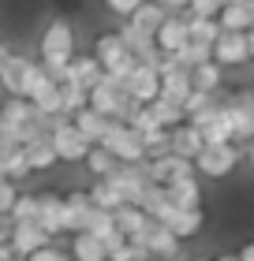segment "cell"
<instances>
[{
    "instance_id": "obj_1",
    "label": "cell",
    "mask_w": 254,
    "mask_h": 261,
    "mask_svg": "<svg viewBox=\"0 0 254 261\" xmlns=\"http://www.w3.org/2000/svg\"><path fill=\"white\" fill-rule=\"evenodd\" d=\"M38 53H41V67L49 71L53 82H64L67 79V64L75 56V30H71L67 19H53L45 27L41 41H38Z\"/></svg>"
},
{
    "instance_id": "obj_2",
    "label": "cell",
    "mask_w": 254,
    "mask_h": 261,
    "mask_svg": "<svg viewBox=\"0 0 254 261\" xmlns=\"http://www.w3.org/2000/svg\"><path fill=\"white\" fill-rule=\"evenodd\" d=\"M239 161H243V146L239 142H210L195 157V168L202 179H228L239 168Z\"/></svg>"
},
{
    "instance_id": "obj_3",
    "label": "cell",
    "mask_w": 254,
    "mask_h": 261,
    "mask_svg": "<svg viewBox=\"0 0 254 261\" xmlns=\"http://www.w3.org/2000/svg\"><path fill=\"white\" fill-rule=\"evenodd\" d=\"M94 56L101 60V67H105V75H112L116 82H124L131 71H135V53L127 49V41L120 38V30H108V34H101L98 41H94Z\"/></svg>"
},
{
    "instance_id": "obj_4",
    "label": "cell",
    "mask_w": 254,
    "mask_h": 261,
    "mask_svg": "<svg viewBox=\"0 0 254 261\" xmlns=\"http://www.w3.org/2000/svg\"><path fill=\"white\" fill-rule=\"evenodd\" d=\"M224 112H228V123H232V135L239 146L254 142V90H232L221 97Z\"/></svg>"
},
{
    "instance_id": "obj_5",
    "label": "cell",
    "mask_w": 254,
    "mask_h": 261,
    "mask_svg": "<svg viewBox=\"0 0 254 261\" xmlns=\"http://www.w3.org/2000/svg\"><path fill=\"white\" fill-rule=\"evenodd\" d=\"M101 146L112 149L120 164H138V161H146V153H142V130H135V127L124 123V120H112V123H108Z\"/></svg>"
},
{
    "instance_id": "obj_6",
    "label": "cell",
    "mask_w": 254,
    "mask_h": 261,
    "mask_svg": "<svg viewBox=\"0 0 254 261\" xmlns=\"http://www.w3.org/2000/svg\"><path fill=\"white\" fill-rule=\"evenodd\" d=\"M49 138H53V146H56V157L67 161V164H82V161H86V153H90V146H94V142L75 127L71 116H60Z\"/></svg>"
},
{
    "instance_id": "obj_7",
    "label": "cell",
    "mask_w": 254,
    "mask_h": 261,
    "mask_svg": "<svg viewBox=\"0 0 254 261\" xmlns=\"http://www.w3.org/2000/svg\"><path fill=\"white\" fill-rule=\"evenodd\" d=\"M135 239H142V243L150 246L153 257H165V261H179V250H183V239H179L168 224H161V220H150Z\"/></svg>"
},
{
    "instance_id": "obj_8",
    "label": "cell",
    "mask_w": 254,
    "mask_h": 261,
    "mask_svg": "<svg viewBox=\"0 0 254 261\" xmlns=\"http://www.w3.org/2000/svg\"><path fill=\"white\" fill-rule=\"evenodd\" d=\"M191 123H195V127L202 130L205 146H210V142H236V135H232V123H228V112H224L221 97H217V101L210 105V109H202L198 116H191Z\"/></svg>"
},
{
    "instance_id": "obj_9",
    "label": "cell",
    "mask_w": 254,
    "mask_h": 261,
    "mask_svg": "<svg viewBox=\"0 0 254 261\" xmlns=\"http://www.w3.org/2000/svg\"><path fill=\"white\" fill-rule=\"evenodd\" d=\"M213 60L221 67H243V64H250L247 30H221V38L213 41Z\"/></svg>"
},
{
    "instance_id": "obj_10",
    "label": "cell",
    "mask_w": 254,
    "mask_h": 261,
    "mask_svg": "<svg viewBox=\"0 0 254 261\" xmlns=\"http://www.w3.org/2000/svg\"><path fill=\"white\" fill-rule=\"evenodd\" d=\"M120 86H124L138 105H150V101L161 97V71L150 67V64H135V71H131Z\"/></svg>"
},
{
    "instance_id": "obj_11",
    "label": "cell",
    "mask_w": 254,
    "mask_h": 261,
    "mask_svg": "<svg viewBox=\"0 0 254 261\" xmlns=\"http://www.w3.org/2000/svg\"><path fill=\"white\" fill-rule=\"evenodd\" d=\"M108 179H112V187L124 194V201H135V205L142 201V191L150 187L146 172H142V161H138V164H120V168L108 175Z\"/></svg>"
},
{
    "instance_id": "obj_12",
    "label": "cell",
    "mask_w": 254,
    "mask_h": 261,
    "mask_svg": "<svg viewBox=\"0 0 254 261\" xmlns=\"http://www.w3.org/2000/svg\"><path fill=\"white\" fill-rule=\"evenodd\" d=\"M157 45H161L165 53H179L183 45L191 41V30H187V11H168V19L157 27Z\"/></svg>"
},
{
    "instance_id": "obj_13",
    "label": "cell",
    "mask_w": 254,
    "mask_h": 261,
    "mask_svg": "<svg viewBox=\"0 0 254 261\" xmlns=\"http://www.w3.org/2000/svg\"><path fill=\"white\" fill-rule=\"evenodd\" d=\"M94 201H90V194L86 191H71L67 198H64V231L67 235H75V231H86V224H90V217H94Z\"/></svg>"
},
{
    "instance_id": "obj_14",
    "label": "cell",
    "mask_w": 254,
    "mask_h": 261,
    "mask_svg": "<svg viewBox=\"0 0 254 261\" xmlns=\"http://www.w3.org/2000/svg\"><path fill=\"white\" fill-rule=\"evenodd\" d=\"M56 243L49 231L41 228V220H15V235H11V246L19 250V257H27L34 250H41V246Z\"/></svg>"
},
{
    "instance_id": "obj_15",
    "label": "cell",
    "mask_w": 254,
    "mask_h": 261,
    "mask_svg": "<svg viewBox=\"0 0 254 261\" xmlns=\"http://www.w3.org/2000/svg\"><path fill=\"white\" fill-rule=\"evenodd\" d=\"M191 90H195V82H191V71H187V67H176V64L165 56V67H161V97L183 105Z\"/></svg>"
},
{
    "instance_id": "obj_16",
    "label": "cell",
    "mask_w": 254,
    "mask_h": 261,
    "mask_svg": "<svg viewBox=\"0 0 254 261\" xmlns=\"http://www.w3.org/2000/svg\"><path fill=\"white\" fill-rule=\"evenodd\" d=\"M30 71H34V60H27V56H15V53H8L4 67H0V82H4V90L11 93V97H22V93H27Z\"/></svg>"
},
{
    "instance_id": "obj_17",
    "label": "cell",
    "mask_w": 254,
    "mask_h": 261,
    "mask_svg": "<svg viewBox=\"0 0 254 261\" xmlns=\"http://www.w3.org/2000/svg\"><path fill=\"white\" fill-rule=\"evenodd\" d=\"M161 224H168V228H172L179 239L187 243V239H195V235L205 228V209H202V205H195V209H172Z\"/></svg>"
},
{
    "instance_id": "obj_18",
    "label": "cell",
    "mask_w": 254,
    "mask_h": 261,
    "mask_svg": "<svg viewBox=\"0 0 254 261\" xmlns=\"http://www.w3.org/2000/svg\"><path fill=\"white\" fill-rule=\"evenodd\" d=\"M168 198H172L176 209H195L202 205V175H183V179H172L165 183Z\"/></svg>"
},
{
    "instance_id": "obj_19",
    "label": "cell",
    "mask_w": 254,
    "mask_h": 261,
    "mask_svg": "<svg viewBox=\"0 0 254 261\" xmlns=\"http://www.w3.org/2000/svg\"><path fill=\"white\" fill-rule=\"evenodd\" d=\"M202 146H205V138H202V130L191 123V120H183V123H176V127H172V153H179V157H191V161H195L198 153H202Z\"/></svg>"
},
{
    "instance_id": "obj_20",
    "label": "cell",
    "mask_w": 254,
    "mask_h": 261,
    "mask_svg": "<svg viewBox=\"0 0 254 261\" xmlns=\"http://www.w3.org/2000/svg\"><path fill=\"white\" fill-rule=\"evenodd\" d=\"M38 220L53 239L64 235V198L60 194H38Z\"/></svg>"
},
{
    "instance_id": "obj_21",
    "label": "cell",
    "mask_w": 254,
    "mask_h": 261,
    "mask_svg": "<svg viewBox=\"0 0 254 261\" xmlns=\"http://www.w3.org/2000/svg\"><path fill=\"white\" fill-rule=\"evenodd\" d=\"M71 261H108V243L90 231L71 235Z\"/></svg>"
},
{
    "instance_id": "obj_22",
    "label": "cell",
    "mask_w": 254,
    "mask_h": 261,
    "mask_svg": "<svg viewBox=\"0 0 254 261\" xmlns=\"http://www.w3.org/2000/svg\"><path fill=\"white\" fill-rule=\"evenodd\" d=\"M67 79H75L79 86H86V90H94L98 82L105 79V67H101V60L98 56H71V64H67Z\"/></svg>"
},
{
    "instance_id": "obj_23",
    "label": "cell",
    "mask_w": 254,
    "mask_h": 261,
    "mask_svg": "<svg viewBox=\"0 0 254 261\" xmlns=\"http://www.w3.org/2000/svg\"><path fill=\"white\" fill-rule=\"evenodd\" d=\"M221 30H250L254 27V0H236V4H224L221 15Z\"/></svg>"
},
{
    "instance_id": "obj_24",
    "label": "cell",
    "mask_w": 254,
    "mask_h": 261,
    "mask_svg": "<svg viewBox=\"0 0 254 261\" xmlns=\"http://www.w3.org/2000/svg\"><path fill=\"white\" fill-rule=\"evenodd\" d=\"M71 120H75V127L94 142V146H98V142L105 138L108 123H112V116H105V112H98V109H90V105H86V109H79L75 116H71Z\"/></svg>"
},
{
    "instance_id": "obj_25",
    "label": "cell",
    "mask_w": 254,
    "mask_h": 261,
    "mask_svg": "<svg viewBox=\"0 0 254 261\" xmlns=\"http://www.w3.org/2000/svg\"><path fill=\"white\" fill-rule=\"evenodd\" d=\"M112 220H116V228L124 231L127 239H131V235H138V231L150 224L146 209H142V205H135V201H124V205H116V209H112Z\"/></svg>"
},
{
    "instance_id": "obj_26",
    "label": "cell",
    "mask_w": 254,
    "mask_h": 261,
    "mask_svg": "<svg viewBox=\"0 0 254 261\" xmlns=\"http://www.w3.org/2000/svg\"><path fill=\"white\" fill-rule=\"evenodd\" d=\"M27 161H30V172H49L53 164H60V157H56V146H53V138L45 135V138H34V142H27Z\"/></svg>"
},
{
    "instance_id": "obj_27",
    "label": "cell",
    "mask_w": 254,
    "mask_h": 261,
    "mask_svg": "<svg viewBox=\"0 0 254 261\" xmlns=\"http://www.w3.org/2000/svg\"><path fill=\"white\" fill-rule=\"evenodd\" d=\"M142 209H146V217L150 220H165L168 213H172L176 205H172V198H168V191H165V183H150L146 191H142V201H138Z\"/></svg>"
},
{
    "instance_id": "obj_28",
    "label": "cell",
    "mask_w": 254,
    "mask_h": 261,
    "mask_svg": "<svg viewBox=\"0 0 254 261\" xmlns=\"http://www.w3.org/2000/svg\"><path fill=\"white\" fill-rule=\"evenodd\" d=\"M168 60H172L176 67H187V71H195L198 64H205V60H213V45H205V41H195L191 38L179 53H168Z\"/></svg>"
},
{
    "instance_id": "obj_29",
    "label": "cell",
    "mask_w": 254,
    "mask_h": 261,
    "mask_svg": "<svg viewBox=\"0 0 254 261\" xmlns=\"http://www.w3.org/2000/svg\"><path fill=\"white\" fill-rule=\"evenodd\" d=\"M82 164H86V172L94 175V179H108V175L120 168L116 153H112V149H105L101 142H98V146H90V153H86V161H82Z\"/></svg>"
},
{
    "instance_id": "obj_30",
    "label": "cell",
    "mask_w": 254,
    "mask_h": 261,
    "mask_svg": "<svg viewBox=\"0 0 254 261\" xmlns=\"http://www.w3.org/2000/svg\"><path fill=\"white\" fill-rule=\"evenodd\" d=\"M191 82H195V90H205V93H221L224 86V67L217 60H205L191 71Z\"/></svg>"
},
{
    "instance_id": "obj_31",
    "label": "cell",
    "mask_w": 254,
    "mask_h": 261,
    "mask_svg": "<svg viewBox=\"0 0 254 261\" xmlns=\"http://www.w3.org/2000/svg\"><path fill=\"white\" fill-rule=\"evenodd\" d=\"M168 19V8L165 4H153V0H142V4L135 8V15H131V22H135L138 30H150V34H157V27Z\"/></svg>"
},
{
    "instance_id": "obj_32",
    "label": "cell",
    "mask_w": 254,
    "mask_h": 261,
    "mask_svg": "<svg viewBox=\"0 0 254 261\" xmlns=\"http://www.w3.org/2000/svg\"><path fill=\"white\" fill-rule=\"evenodd\" d=\"M60 105H64V116H75L79 109L90 105V90L79 86L75 79H64V82H60Z\"/></svg>"
},
{
    "instance_id": "obj_33",
    "label": "cell",
    "mask_w": 254,
    "mask_h": 261,
    "mask_svg": "<svg viewBox=\"0 0 254 261\" xmlns=\"http://www.w3.org/2000/svg\"><path fill=\"white\" fill-rule=\"evenodd\" d=\"M120 38H124V41H127V49L135 53V60H138L142 53H150L153 45H157V38H153V34H150V30H138L131 19H124V27H120Z\"/></svg>"
},
{
    "instance_id": "obj_34",
    "label": "cell",
    "mask_w": 254,
    "mask_h": 261,
    "mask_svg": "<svg viewBox=\"0 0 254 261\" xmlns=\"http://www.w3.org/2000/svg\"><path fill=\"white\" fill-rule=\"evenodd\" d=\"M86 194H90V201H94L98 209H108V213H112L116 205H124V194L112 187V179H94Z\"/></svg>"
},
{
    "instance_id": "obj_35",
    "label": "cell",
    "mask_w": 254,
    "mask_h": 261,
    "mask_svg": "<svg viewBox=\"0 0 254 261\" xmlns=\"http://www.w3.org/2000/svg\"><path fill=\"white\" fill-rule=\"evenodd\" d=\"M142 153H146V161L168 157V153H172V130L157 127V130H150V135H142Z\"/></svg>"
},
{
    "instance_id": "obj_36",
    "label": "cell",
    "mask_w": 254,
    "mask_h": 261,
    "mask_svg": "<svg viewBox=\"0 0 254 261\" xmlns=\"http://www.w3.org/2000/svg\"><path fill=\"white\" fill-rule=\"evenodd\" d=\"M150 112H153V120L161 123V127H168V130H172L176 123H183V120H187L183 105H176V101H168V97H157V101H150Z\"/></svg>"
},
{
    "instance_id": "obj_37",
    "label": "cell",
    "mask_w": 254,
    "mask_h": 261,
    "mask_svg": "<svg viewBox=\"0 0 254 261\" xmlns=\"http://www.w3.org/2000/svg\"><path fill=\"white\" fill-rule=\"evenodd\" d=\"M187 30H191L195 41H205V45H213L217 38H221V22L205 19V15H187Z\"/></svg>"
},
{
    "instance_id": "obj_38",
    "label": "cell",
    "mask_w": 254,
    "mask_h": 261,
    "mask_svg": "<svg viewBox=\"0 0 254 261\" xmlns=\"http://www.w3.org/2000/svg\"><path fill=\"white\" fill-rule=\"evenodd\" d=\"M4 175H8L11 183H22V179L30 175V161H27V149H22V146L11 153V161L4 164Z\"/></svg>"
},
{
    "instance_id": "obj_39",
    "label": "cell",
    "mask_w": 254,
    "mask_h": 261,
    "mask_svg": "<svg viewBox=\"0 0 254 261\" xmlns=\"http://www.w3.org/2000/svg\"><path fill=\"white\" fill-rule=\"evenodd\" d=\"M11 217L15 220H38V194H19L15 205H11Z\"/></svg>"
},
{
    "instance_id": "obj_40",
    "label": "cell",
    "mask_w": 254,
    "mask_h": 261,
    "mask_svg": "<svg viewBox=\"0 0 254 261\" xmlns=\"http://www.w3.org/2000/svg\"><path fill=\"white\" fill-rule=\"evenodd\" d=\"M213 101H217V93H205V90H191V93H187V101H183V112H187V120H191V116H198L202 109H210Z\"/></svg>"
},
{
    "instance_id": "obj_41",
    "label": "cell",
    "mask_w": 254,
    "mask_h": 261,
    "mask_svg": "<svg viewBox=\"0 0 254 261\" xmlns=\"http://www.w3.org/2000/svg\"><path fill=\"white\" fill-rule=\"evenodd\" d=\"M224 8V0H191L187 4V15H205V19H217Z\"/></svg>"
},
{
    "instance_id": "obj_42",
    "label": "cell",
    "mask_w": 254,
    "mask_h": 261,
    "mask_svg": "<svg viewBox=\"0 0 254 261\" xmlns=\"http://www.w3.org/2000/svg\"><path fill=\"white\" fill-rule=\"evenodd\" d=\"M22 261H71L64 250H60L56 243H49V246H41V250H34V254H27Z\"/></svg>"
},
{
    "instance_id": "obj_43",
    "label": "cell",
    "mask_w": 254,
    "mask_h": 261,
    "mask_svg": "<svg viewBox=\"0 0 254 261\" xmlns=\"http://www.w3.org/2000/svg\"><path fill=\"white\" fill-rule=\"evenodd\" d=\"M138 4H142V0H105V8L112 11L116 19H131V15H135V8H138Z\"/></svg>"
},
{
    "instance_id": "obj_44",
    "label": "cell",
    "mask_w": 254,
    "mask_h": 261,
    "mask_svg": "<svg viewBox=\"0 0 254 261\" xmlns=\"http://www.w3.org/2000/svg\"><path fill=\"white\" fill-rule=\"evenodd\" d=\"M15 198H19L15 183H11V179H0V213H11V205H15Z\"/></svg>"
},
{
    "instance_id": "obj_45",
    "label": "cell",
    "mask_w": 254,
    "mask_h": 261,
    "mask_svg": "<svg viewBox=\"0 0 254 261\" xmlns=\"http://www.w3.org/2000/svg\"><path fill=\"white\" fill-rule=\"evenodd\" d=\"M19 149V142L15 138H4V135H0V168H4V164L11 161V153H15ZM4 179H8V175H4Z\"/></svg>"
},
{
    "instance_id": "obj_46",
    "label": "cell",
    "mask_w": 254,
    "mask_h": 261,
    "mask_svg": "<svg viewBox=\"0 0 254 261\" xmlns=\"http://www.w3.org/2000/svg\"><path fill=\"white\" fill-rule=\"evenodd\" d=\"M11 235H15V217L0 213V243H11Z\"/></svg>"
},
{
    "instance_id": "obj_47",
    "label": "cell",
    "mask_w": 254,
    "mask_h": 261,
    "mask_svg": "<svg viewBox=\"0 0 254 261\" xmlns=\"http://www.w3.org/2000/svg\"><path fill=\"white\" fill-rule=\"evenodd\" d=\"M187 4H191V0H165L168 11H187Z\"/></svg>"
},
{
    "instance_id": "obj_48",
    "label": "cell",
    "mask_w": 254,
    "mask_h": 261,
    "mask_svg": "<svg viewBox=\"0 0 254 261\" xmlns=\"http://www.w3.org/2000/svg\"><path fill=\"white\" fill-rule=\"evenodd\" d=\"M239 261H254V239L243 243V250H239Z\"/></svg>"
},
{
    "instance_id": "obj_49",
    "label": "cell",
    "mask_w": 254,
    "mask_h": 261,
    "mask_svg": "<svg viewBox=\"0 0 254 261\" xmlns=\"http://www.w3.org/2000/svg\"><path fill=\"white\" fill-rule=\"evenodd\" d=\"M243 161L250 164V172H254V142H247V146H243Z\"/></svg>"
},
{
    "instance_id": "obj_50",
    "label": "cell",
    "mask_w": 254,
    "mask_h": 261,
    "mask_svg": "<svg viewBox=\"0 0 254 261\" xmlns=\"http://www.w3.org/2000/svg\"><path fill=\"white\" fill-rule=\"evenodd\" d=\"M213 261H239V254H232V250H224V254H217Z\"/></svg>"
},
{
    "instance_id": "obj_51",
    "label": "cell",
    "mask_w": 254,
    "mask_h": 261,
    "mask_svg": "<svg viewBox=\"0 0 254 261\" xmlns=\"http://www.w3.org/2000/svg\"><path fill=\"white\" fill-rule=\"evenodd\" d=\"M247 49H250V60H254V27L247 30Z\"/></svg>"
},
{
    "instance_id": "obj_52",
    "label": "cell",
    "mask_w": 254,
    "mask_h": 261,
    "mask_svg": "<svg viewBox=\"0 0 254 261\" xmlns=\"http://www.w3.org/2000/svg\"><path fill=\"white\" fill-rule=\"evenodd\" d=\"M4 60H8V49H4V45H0V67H4Z\"/></svg>"
},
{
    "instance_id": "obj_53",
    "label": "cell",
    "mask_w": 254,
    "mask_h": 261,
    "mask_svg": "<svg viewBox=\"0 0 254 261\" xmlns=\"http://www.w3.org/2000/svg\"><path fill=\"white\" fill-rule=\"evenodd\" d=\"M142 261H165V257H153V254H150V257H142Z\"/></svg>"
},
{
    "instance_id": "obj_54",
    "label": "cell",
    "mask_w": 254,
    "mask_h": 261,
    "mask_svg": "<svg viewBox=\"0 0 254 261\" xmlns=\"http://www.w3.org/2000/svg\"><path fill=\"white\" fill-rule=\"evenodd\" d=\"M191 261H213V257H191Z\"/></svg>"
},
{
    "instance_id": "obj_55",
    "label": "cell",
    "mask_w": 254,
    "mask_h": 261,
    "mask_svg": "<svg viewBox=\"0 0 254 261\" xmlns=\"http://www.w3.org/2000/svg\"><path fill=\"white\" fill-rule=\"evenodd\" d=\"M153 4H165V0H153Z\"/></svg>"
}]
</instances>
